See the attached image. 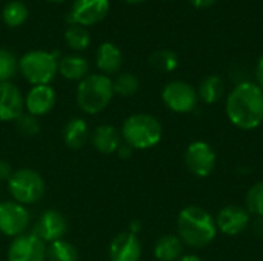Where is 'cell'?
Masks as SVG:
<instances>
[{"instance_id":"52a82bcc","label":"cell","mask_w":263,"mask_h":261,"mask_svg":"<svg viewBox=\"0 0 263 261\" xmlns=\"http://www.w3.org/2000/svg\"><path fill=\"white\" fill-rule=\"evenodd\" d=\"M162 100L173 112L186 114L196 109L199 97L194 86L183 80H174L165 85L162 91Z\"/></svg>"},{"instance_id":"30bf717a","label":"cell","mask_w":263,"mask_h":261,"mask_svg":"<svg viewBox=\"0 0 263 261\" xmlns=\"http://www.w3.org/2000/svg\"><path fill=\"white\" fill-rule=\"evenodd\" d=\"M29 212L17 202L0 203V232L6 237H18L29 225Z\"/></svg>"},{"instance_id":"f546056e","label":"cell","mask_w":263,"mask_h":261,"mask_svg":"<svg viewBox=\"0 0 263 261\" xmlns=\"http://www.w3.org/2000/svg\"><path fill=\"white\" fill-rule=\"evenodd\" d=\"M15 122H17V129L23 137H34L40 129L37 117L31 114H22Z\"/></svg>"},{"instance_id":"83f0119b","label":"cell","mask_w":263,"mask_h":261,"mask_svg":"<svg viewBox=\"0 0 263 261\" xmlns=\"http://www.w3.org/2000/svg\"><path fill=\"white\" fill-rule=\"evenodd\" d=\"M17 71H18V60L15 58V55L8 49L0 48V83L9 82Z\"/></svg>"},{"instance_id":"d4e9b609","label":"cell","mask_w":263,"mask_h":261,"mask_svg":"<svg viewBox=\"0 0 263 261\" xmlns=\"http://www.w3.org/2000/svg\"><path fill=\"white\" fill-rule=\"evenodd\" d=\"M149 65L162 72H173L179 66V57L171 49H159L149 55Z\"/></svg>"},{"instance_id":"d6986e66","label":"cell","mask_w":263,"mask_h":261,"mask_svg":"<svg viewBox=\"0 0 263 261\" xmlns=\"http://www.w3.org/2000/svg\"><path fill=\"white\" fill-rule=\"evenodd\" d=\"M89 63L82 55H65L59 60V74L71 82H82L88 75Z\"/></svg>"},{"instance_id":"44dd1931","label":"cell","mask_w":263,"mask_h":261,"mask_svg":"<svg viewBox=\"0 0 263 261\" xmlns=\"http://www.w3.org/2000/svg\"><path fill=\"white\" fill-rule=\"evenodd\" d=\"M154 257L159 261H179L183 257V242L173 234L160 237L154 246Z\"/></svg>"},{"instance_id":"4316f807","label":"cell","mask_w":263,"mask_h":261,"mask_svg":"<svg viewBox=\"0 0 263 261\" xmlns=\"http://www.w3.org/2000/svg\"><path fill=\"white\" fill-rule=\"evenodd\" d=\"M112 89H114V94H119L122 97L134 95L139 91V78L131 72L119 74L117 78L112 82Z\"/></svg>"},{"instance_id":"74e56055","label":"cell","mask_w":263,"mask_h":261,"mask_svg":"<svg viewBox=\"0 0 263 261\" xmlns=\"http://www.w3.org/2000/svg\"><path fill=\"white\" fill-rule=\"evenodd\" d=\"M126 3H131V5H136V3H142V2H145V0H125Z\"/></svg>"},{"instance_id":"4dcf8cb0","label":"cell","mask_w":263,"mask_h":261,"mask_svg":"<svg viewBox=\"0 0 263 261\" xmlns=\"http://www.w3.org/2000/svg\"><path fill=\"white\" fill-rule=\"evenodd\" d=\"M12 168H11V165L6 162V160H0V182H3V180H9L11 178V175H12Z\"/></svg>"},{"instance_id":"ba28073f","label":"cell","mask_w":263,"mask_h":261,"mask_svg":"<svg viewBox=\"0 0 263 261\" xmlns=\"http://www.w3.org/2000/svg\"><path fill=\"white\" fill-rule=\"evenodd\" d=\"M216 163L217 155L210 143L197 140L188 145L185 151V165L193 175L200 178L211 175L216 169Z\"/></svg>"},{"instance_id":"e575fe53","label":"cell","mask_w":263,"mask_h":261,"mask_svg":"<svg viewBox=\"0 0 263 261\" xmlns=\"http://www.w3.org/2000/svg\"><path fill=\"white\" fill-rule=\"evenodd\" d=\"M191 2V5L194 6V8H199V9H205V8H210V6H213L217 0H190Z\"/></svg>"},{"instance_id":"603a6c76","label":"cell","mask_w":263,"mask_h":261,"mask_svg":"<svg viewBox=\"0 0 263 261\" xmlns=\"http://www.w3.org/2000/svg\"><path fill=\"white\" fill-rule=\"evenodd\" d=\"M2 18H3L5 25H8L9 28H17V26H20V25H23L26 22L28 8L20 0H11L3 6Z\"/></svg>"},{"instance_id":"cb8c5ba5","label":"cell","mask_w":263,"mask_h":261,"mask_svg":"<svg viewBox=\"0 0 263 261\" xmlns=\"http://www.w3.org/2000/svg\"><path fill=\"white\" fill-rule=\"evenodd\" d=\"M46 258L49 261H79V252L66 240H57L46 248Z\"/></svg>"},{"instance_id":"7c38bea8","label":"cell","mask_w":263,"mask_h":261,"mask_svg":"<svg viewBox=\"0 0 263 261\" xmlns=\"http://www.w3.org/2000/svg\"><path fill=\"white\" fill-rule=\"evenodd\" d=\"M217 231L225 235L236 237L251 225V214L247 208L239 205H228L222 208L216 217Z\"/></svg>"},{"instance_id":"484cf974","label":"cell","mask_w":263,"mask_h":261,"mask_svg":"<svg viewBox=\"0 0 263 261\" xmlns=\"http://www.w3.org/2000/svg\"><path fill=\"white\" fill-rule=\"evenodd\" d=\"M65 42L71 49L83 51L89 46L91 37H89V32L86 31V28H83L80 25H71L65 31Z\"/></svg>"},{"instance_id":"6da1fadb","label":"cell","mask_w":263,"mask_h":261,"mask_svg":"<svg viewBox=\"0 0 263 261\" xmlns=\"http://www.w3.org/2000/svg\"><path fill=\"white\" fill-rule=\"evenodd\" d=\"M225 109L236 128L242 131L259 128L263 123V89L253 82L237 83L228 94Z\"/></svg>"},{"instance_id":"ffe728a7","label":"cell","mask_w":263,"mask_h":261,"mask_svg":"<svg viewBox=\"0 0 263 261\" xmlns=\"http://www.w3.org/2000/svg\"><path fill=\"white\" fill-rule=\"evenodd\" d=\"M63 142L71 149H82L89 140V129L83 118H71L63 128Z\"/></svg>"},{"instance_id":"7402d4cb","label":"cell","mask_w":263,"mask_h":261,"mask_svg":"<svg viewBox=\"0 0 263 261\" xmlns=\"http://www.w3.org/2000/svg\"><path fill=\"white\" fill-rule=\"evenodd\" d=\"M223 94H225V83L219 75L205 77L197 89V97L206 105H213L219 102L223 97Z\"/></svg>"},{"instance_id":"4fadbf2b","label":"cell","mask_w":263,"mask_h":261,"mask_svg":"<svg viewBox=\"0 0 263 261\" xmlns=\"http://www.w3.org/2000/svg\"><path fill=\"white\" fill-rule=\"evenodd\" d=\"M25 98L20 89L11 82L0 83V122L17 120L23 114Z\"/></svg>"},{"instance_id":"277c9868","label":"cell","mask_w":263,"mask_h":261,"mask_svg":"<svg viewBox=\"0 0 263 261\" xmlns=\"http://www.w3.org/2000/svg\"><path fill=\"white\" fill-rule=\"evenodd\" d=\"M114 95L112 80L105 74L86 75L77 88V103L86 114H99L103 111Z\"/></svg>"},{"instance_id":"1f68e13d","label":"cell","mask_w":263,"mask_h":261,"mask_svg":"<svg viewBox=\"0 0 263 261\" xmlns=\"http://www.w3.org/2000/svg\"><path fill=\"white\" fill-rule=\"evenodd\" d=\"M133 148L129 146V145H126V143H122L120 146H119V149H117V155L120 157V158H123V160H128V158H131V155H133Z\"/></svg>"},{"instance_id":"9c48e42d","label":"cell","mask_w":263,"mask_h":261,"mask_svg":"<svg viewBox=\"0 0 263 261\" xmlns=\"http://www.w3.org/2000/svg\"><path fill=\"white\" fill-rule=\"evenodd\" d=\"M46 243L35 234H22L12 240L8 249V261H45Z\"/></svg>"},{"instance_id":"3957f363","label":"cell","mask_w":263,"mask_h":261,"mask_svg":"<svg viewBox=\"0 0 263 261\" xmlns=\"http://www.w3.org/2000/svg\"><path fill=\"white\" fill-rule=\"evenodd\" d=\"M162 125L149 114H133L122 126V138L133 149H149L162 140Z\"/></svg>"},{"instance_id":"5b68a950","label":"cell","mask_w":263,"mask_h":261,"mask_svg":"<svg viewBox=\"0 0 263 261\" xmlns=\"http://www.w3.org/2000/svg\"><path fill=\"white\" fill-rule=\"evenodd\" d=\"M18 71L32 86L49 85L59 72V60L48 51H29L18 60Z\"/></svg>"},{"instance_id":"d590c367","label":"cell","mask_w":263,"mask_h":261,"mask_svg":"<svg viewBox=\"0 0 263 261\" xmlns=\"http://www.w3.org/2000/svg\"><path fill=\"white\" fill-rule=\"evenodd\" d=\"M179 261H203L199 255H194V254H190V255H183Z\"/></svg>"},{"instance_id":"f1b7e54d","label":"cell","mask_w":263,"mask_h":261,"mask_svg":"<svg viewBox=\"0 0 263 261\" xmlns=\"http://www.w3.org/2000/svg\"><path fill=\"white\" fill-rule=\"evenodd\" d=\"M245 202L250 214L263 217V182H259L253 188H250Z\"/></svg>"},{"instance_id":"7a4b0ae2","label":"cell","mask_w":263,"mask_h":261,"mask_svg":"<svg viewBox=\"0 0 263 261\" xmlns=\"http://www.w3.org/2000/svg\"><path fill=\"white\" fill-rule=\"evenodd\" d=\"M177 231L183 245L194 249L210 246L219 232L216 218L200 206H186L180 211L177 217Z\"/></svg>"},{"instance_id":"2e32d148","label":"cell","mask_w":263,"mask_h":261,"mask_svg":"<svg viewBox=\"0 0 263 261\" xmlns=\"http://www.w3.org/2000/svg\"><path fill=\"white\" fill-rule=\"evenodd\" d=\"M55 105V92L49 85H37L29 89L25 98V108L28 114L42 117L48 114Z\"/></svg>"},{"instance_id":"d6a6232c","label":"cell","mask_w":263,"mask_h":261,"mask_svg":"<svg viewBox=\"0 0 263 261\" xmlns=\"http://www.w3.org/2000/svg\"><path fill=\"white\" fill-rule=\"evenodd\" d=\"M251 228H253V232H254L256 237L263 238V217H257V218L253 222Z\"/></svg>"},{"instance_id":"836d02e7","label":"cell","mask_w":263,"mask_h":261,"mask_svg":"<svg viewBox=\"0 0 263 261\" xmlns=\"http://www.w3.org/2000/svg\"><path fill=\"white\" fill-rule=\"evenodd\" d=\"M256 80H257V85L263 89V54L256 65Z\"/></svg>"},{"instance_id":"5bb4252c","label":"cell","mask_w":263,"mask_h":261,"mask_svg":"<svg viewBox=\"0 0 263 261\" xmlns=\"http://www.w3.org/2000/svg\"><path fill=\"white\" fill-rule=\"evenodd\" d=\"M68 229L66 218L54 209L45 211L35 226V235H39L45 243H52L62 240Z\"/></svg>"},{"instance_id":"9a60e30c","label":"cell","mask_w":263,"mask_h":261,"mask_svg":"<svg viewBox=\"0 0 263 261\" xmlns=\"http://www.w3.org/2000/svg\"><path fill=\"white\" fill-rule=\"evenodd\" d=\"M142 243L137 235L131 232H122L116 235L109 245L111 261H140Z\"/></svg>"},{"instance_id":"e0dca14e","label":"cell","mask_w":263,"mask_h":261,"mask_svg":"<svg viewBox=\"0 0 263 261\" xmlns=\"http://www.w3.org/2000/svg\"><path fill=\"white\" fill-rule=\"evenodd\" d=\"M94 148L102 154H114L122 145V134L111 125H102L91 134Z\"/></svg>"},{"instance_id":"ac0fdd59","label":"cell","mask_w":263,"mask_h":261,"mask_svg":"<svg viewBox=\"0 0 263 261\" xmlns=\"http://www.w3.org/2000/svg\"><path fill=\"white\" fill-rule=\"evenodd\" d=\"M122 63H123L122 51L114 43L105 42L99 46L96 65L102 71V74H105V75L116 74L122 68Z\"/></svg>"},{"instance_id":"8d00e7d4","label":"cell","mask_w":263,"mask_h":261,"mask_svg":"<svg viewBox=\"0 0 263 261\" xmlns=\"http://www.w3.org/2000/svg\"><path fill=\"white\" fill-rule=\"evenodd\" d=\"M140 231V223L139 222H133L131 223V229H129V232L131 234H134V235H137V232Z\"/></svg>"},{"instance_id":"f35d334b","label":"cell","mask_w":263,"mask_h":261,"mask_svg":"<svg viewBox=\"0 0 263 261\" xmlns=\"http://www.w3.org/2000/svg\"><path fill=\"white\" fill-rule=\"evenodd\" d=\"M48 2H52V3H60V2H63V0H48Z\"/></svg>"},{"instance_id":"8992f818","label":"cell","mask_w":263,"mask_h":261,"mask_svg":"<svg viewBox=\"0 0 263 261\" xmlns=\"http://www.w3.org/2000/svg\"><path fill=\"white\" fill-rule=\"evenodd\" d=\"M8 191L12 195L14 202L20 205L37 203L45 194V182L42 175L34 169H18L12 172L8 180Z\"/></svg>"},{"instance_id":"8fae6325","label":"cell","mask_w":263,"mask_h":261,"mask_svg":"<svg viewBox=\"0 0 263 261\" xmlns=\"http://www.w3.org/2000/svg\"><path fill=\"white\" fill-rule=\"evenodd\" d=\"M109 12V0H74L69 23L80 25L83 28L92 26L102 22Z\"/></svg>"}]
</instances>
